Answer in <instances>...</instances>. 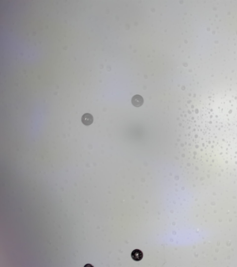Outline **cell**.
<instances>
[{
    "label": "cell",
    "instance_id": "6da1fadb",
    "mask_svg": "<svg viewBox=\"0 0 237 267\" xmlns=\"http://www.w3.org/2000/svg\"><path fill=\"white\" fill-rule=\"evenodd\" d=\"M144 103V99L141 95H135L132 99V104L134 106L139 107L141 106Z\"/></svg>",
    "mask_w": 237,
    "mask_h": 267
},
{
    "label": "cell",
    "instance_id": "7a4b0ae2",
    "mask_svg": "<svg viewBox=\"0 0 237 267\" xmlns=\"http://www.w3.org/2000/svg\"><path fill=\"white\" fill-rule=\"evenodd\" d=\"M82 122L85 125L88 126L91 125L93 123L94 119L91 114L89 113H86L84 114L82 117Z\"/></svg>",
    "mask_w": 237,
    "mask_h": 267
},
{
    "label": "cell",
    "instance_id": "3957f363",
    "mask_svg": "<svg viewBox=\"0 0 237 267\" xmlns=\"http://www.w3.org/2000/svg\"><path fill=\"white\" fill-rule=\"evenodd\" d=\"M131 257L134 261H140L143 257V254L141 250H134L132 251Z\"/></svg>",
    "mask_w": 237,
    "mask_h": 267
}]
</instances>
